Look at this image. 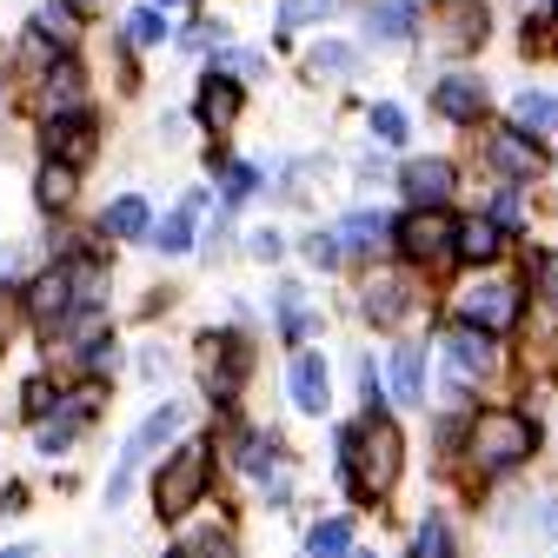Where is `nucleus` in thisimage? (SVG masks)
<instances>
[{
    "label": "nucleus",
    "mask_w": 558,
    "mask_h": 558,
    "mask_svg": "<svg viewBox=\"0 0 558 558\" xmlns=\"http://www.w3.org/2000/svg\"><path fill=\"white\" fill-rule=\"evenodd\" d=\"M512 120H519V126H538V133H558V94H532V87H525V94L512 100Z\"/></svg>",
    "instance_id": "19"
},
{
    "label": "nucleus",
    "mask_w": 558,
    "mask_h": 558,
    "mask_svg": "<svg viewBox=\"0 0 558 558\" xmlns=\"http://www.w3.org/2000/svg\"><path fill=\"white\" fill-rule=\"evenodd\" d=\"M373 140L399 147V140H405V113H399V107H373Z\"/></svg>",
    "instance_id": "31"
},
{
    "label": "nucleus",
    "mask_w": 558,
    "mask_h": 558,
    "mask_svg": "<svg viewBox=\"0 0 558 558\" xmlns=\"http://www.w3.org/2000/svg\"><path fill=\"white\" fill-rule=\"evenodd\" d=\"M74 0H60V8H40V34H53V40H74Z\"/></svg>",
    "instance_id": "29"
},
{
    "label": "nucleus",
    "mask_w": 558,
    "mask_h": 558,
    "mask_svg": "<svg viewBox=\"0 0 558 558\" xmlns=\"http://www.w3.org/2000/svg\"><path fill=\"white\" fill-rule=\"evenodd\" d=\"M392 399L399 405H426V353H418V345H399L392 353Z\"/></svg>",
    "instance_id": "11"
},
{
    "label": "nucleus",
    "mask_w": 558,
    "mask_h": 558,
    "mask_svg": "<svg viewBox=\"0 0 558 558\" xmlns=\"http://www.w3.org/2000/svg\"><path fill=\"white\" fill-rule=\"evenodd\" d=\"M287 386H293V405H300V412H326V366H319L313 353L293 360V379H287Z\"/></svg>",
    "instance_id": "16"
},
{
    "label": "nucleus",
    "mask_w": 558,
    "mask_h": 558,
    "mask_svg": "<svg viewBox=\"0 0 558 558\" xmlns=\"http://www.w3.org/2000/svg\"><path fill=\"white\" fill-rule=\"evenodd\" d=\"M379 233H386V220H379V214H353V220H345V227H339V240H345V246H353V253H366V246H373Z\"/></svg>",
    "instance_id": "26"
},
{
    "label": "nucleus",
    "mask_w": 558,
    "mask_h": 558,
    "mask_svg": "<svg viewBox=\"0 0 558 558\" xmlns=\"http://www.w3.org/2000/svg\"><path fill=\"white\" fill-rule=\"evenodd\" d=\"M47 154H60L66 167H81L94 154V120H53L47 126Z\"/></svg>",
    "instance_id": "15"
},
{
    "label": "nucleus",
    "mask_w": 558,
    "mask_h": 558,
    "mask_svg": "<svg viewBox=\"0 0 558 558\" xmlns=\"http://www.w3.org/2000/svg\"><path fill=\"white\" fill-rule=\"evenodd\" d=\"M279 319H287V339L306 332V313H300V287H279Z\"/></svg>",
    "instance_id": "33"
},
{
    "label": "nucleus",
    "mask_w": 558,
    "mask_h": 558,
    "mask_svg": "<svg viewBox=\"0 0 558 558\" xmlns=\"http://www.w3.org/2000/svg\"><path fill=\"white\" fill-rule=\"evenodd\" d=\"M66 199H74V167H66V160L53 167V160H47V173H40V206H66Z\"/></svg>",
    "instance_id": "25"
},
{
    "label": "nucleus",
    "mask_w": 558,
    "mask_h": 558,
    "mask_svg": "<svg viewBox=\"0 0 558 558\" xmlns=\"http://www.w3.org/2000/svg\"><path fill=\"white\" fill-rule=\"evenodd\" d=\"M412 34V8L405 0H379L373 8V40H405Z\"/></svg>",
    "instance_id": "24"
},
{
    "label": "nucleus",
    "mask_w": 558,
    "mask_h": 558,
    "mask_svg": "<svg viewBox=\"0 0 558 558\" xmlns=\"http://www.w3.org/2000/svg\"><path fill=\"white\" fill-rule=\"evenodd\" d=\"M74 8H81V14H94V8H100V0H74Z\"/></svg>",
    "instance_id": "41"
},
{
    "label": "nucleus",
    "mask_w": 558,
    "mask_h": 558,
    "mask_svg": "<svg viewBox=\"0 0 558 558\" xmlns=\"http://www.w3.org/2000/svg\"><path fill=\"white\" fill-rule=\"evenodd\" d=\"M246 193H253V167H233L227 173V199H246Z\"/></svg>",
    "instance_id": "37"
},
{
    "label": "nucleus",
    "mask_w": 558,
    "mask_h": 558,
    "mask_svg": "<svg viewBox=\"0 0 558 558\" xmlns=\"http://www.w3.org/2000/svg\"><path fill=\"white\" fill-rule=\"evenodd\" d=\"M319 14H332V0H287V8H279V27H306Z\"/></svg>",
    "instance_id": "30"
},
{
    "label": "nucleus",
    "mask_w": 558,
    "mask_h": 558,
    "mask_svg": "<svg viewBox=\"0 0 558 558\" xmlns=\"http://www.w3.org/2000/svg\"><path fill=\"white\" fill-rule=\"evenodd\" d=\"M366 313L379 319V326H399L405 313H412V287L399 272H386V279H373V293H366Z\"/></svg>",
    "instance_id": "14"
},
{
    "label": "nucleus",
    "mask_w": 558,
    "mask_h": 558,
    "mask_svg": "<svg viewBox=\"0 0 558 558\" xmlns=\"http://www.w3.org/2000/svg\"><path fill=\"white\" fill-rule=\"evenodd\" d=\"M126 40H133V47H154V40H167V21H160L154 8H140V14L126 21Z\"/></svg>",
    "instance_id": "27"
},
{
    "label": "nucleus",
    "mask_w": 558,
    "mask_h": 558,
    "mask_svg": "<svg viewBox=\"0 0 558 558\" xmlns=\"http://www.w3.org/2000/svg\"><path fill=\"white\" fill-rule=\"evenodd\" d=\"M405 193H412L418 206H446L452 167H446V160H412V167H405Z\"/></svg>",
    "instance_id": "12"
},
{
    "label": "nucleus",
    "mask_w": 558,
    "mask_h": 558,
    "mask_svg": "<svg viewBox=\"0 0 558 558\" xmlns=\"http://www.w3.org/2000/svg\"><path fill=\"white\" fill-rule=\"evenodd\" d=\"M160 8H173V0H160Z\"/></svg>",
    "instance_id": "42"
},
{
    "label": "nucleus",
    "mask_w": 558,
    "mask_h": 558,
    "mask_svg": "<svg viewBox=\"0 0 558 558\" xmlns=\"http://www.w3.org/2000/svg\"><path fill=\"white\" fill-rule=\"evenodd\" d=\"M100 227H107L113 240H140V233H147V199H133V193H126V199H113Z\"/></svg>",
    "instance_id": "20"
},
{
    "label": "nucleus",
    "mask_w": 558,
    "mask_h": 558,
    "mask_svg": "<svg viewBox=\"0 0 558 558\" xmlns=\"http://www.w3.org/2000/svg\"><path fill=\"white\" fill-rule=\"evenodd\" d=\"M87 405H94V392H74V405H66L53 426H40V452H60L66 439H74V433H81V418H87Z\"/></svg>",
    "instance_id": "21"
},
{
    "label": "nucleus",
    "mask_w": 558,
    "mask_h": 558,
    "mask_svg": "<svg viewBox=\"0 0 558 558\" xmlns=\"http://www.w3.org/2000/svg\"><path fill=\"white\" fill-rule=\"evenodd\" d=\"M253 366V353H246V339H206V386H214V399H233V386H240V373Z\"/></svg>",
    "instance_id": "9"
},
{
    "label": "nucleus",
    "mask_w": 558,
    "mask_h": 558,
    "mask_svg": "<svg viewBox=\"0 0 558 558\" xmlns=\"http://www.w3.org/2000/svg\"><path fill=\"white\" fill-rule=\"evenodd\" d=\"M459 313L472 326H485V332H506L519 319V287L512 279H472V287L459 293Z\"/></svg>",
    "instance_id": "6"
},
{
    "label": "nucleus",
    "mask_w": 558,
    "mask_h": 558,
    "mask_svg": "<svg viewBox=\"0 0 558 558\" xmlns=\"http://www.w3.org/2000/svg\"><path fill=\"white\" fill-rule=\"evenodd\" d=\"M66 306H74V272L66 266H53L40 287H34V319H60Z\"/></svg>",
    "instance_id": "17"
},
{
    "label": "nucleus",
    "mask_w": 558,
    "mask_h": 558,
    "mask_svg": "<svg viewBox=\"0 0 558 558\" xmlns=\"http://www.w3.org/2000/svg\"><path fill=\"white\" fill-rule=\"evenodd\" d=\"M180 418H186L180 405H160V412L147 418V426H140V433L126 439V452H120V465H113V478H107V499H126V485H133V472L147 465V459H154V452H160V446H167L173 433H180Z\"/></svg>",
    "instance_id": "5"
},
{
    "label": "nucleus",
    "mask_w": 558,
    "mask_h": 558,
    "mask_svg": "<svg viewBox=\"0 0 558 558\" xmlns=\"http://www.w3.org/2000/svg\"><path fill=\"white\" fill-rule=\"evenodd\" d=\"M439 47H478L485 40V0H433Z\"/></svg>",
    "instance_id": "8"
},
{
    "label": "nucleus",
    "mask_w": 558,
    "mask_h": 558,
    "mask_svg": "<svg viewBox=\"0 0 558 558\" xmlns=\"http://www.w3.org/2000/svg\"><path fill=\"white\" fill-rule=\"evenodd\" d=\"M545 293H551V306H558V266H545Z\"/></svg>",
    "instance_id": "40"
},
{
    "label": "nucleus",
    "mask_w": 558,
    "mask_h": 558,
    "mask_svg": "<svg viewBox=\"0 0 558 558\" xmlns=\"http://www.w3.org/2000/svg\"><path fill=\"white\" fill-rule=\"evenodd\" d=\"M339 459H345V485H353L360 499H386L392 478H399V433L379 412H366L360 426L339 439Z\"/></svg>",
    "instance_id": "1"
},
{
    "label": "nucleus",
    "mask_w": 558,
    "mask_h": 558,
    "mask_svg": "<svg viewBox=\"0 0 558 558\" xmlns=\"http://www.w3.org/2000/svg\"><path fill=\"white\" fill-rule=\"evenodd\" d=\"M339 253H345L339 233H313V240H306V259H319V266H339Z\"/></svg>",
    "instance_id": "35"
},
{
    "label": "nucleus",
    "mask_w": 558,
    "mask_h": 558,
    "mask_svg": "<svg viewBox=\"0 0 558 558\" xmlns=\"http://www.w3.org/2000/svg\"><path fill=\"white\" fill-rule=\"evenodd\" d=\"M199 206H206V199H199V193H193V199H186V206H180V214H173V220H167V227H160V240H154V246H160V253H186V246H193V220H199Z\"/></svg>",
    "instance_id": "22"
},
{
    "label": "nucleus",
    "mask_w": 558,
    "mask_h": 558,
    "mask_svg": "<svg viewBox=\"0 0 558 558\" xmlns=\"http://www.w3.org/2000/svg\"><path fill=\"white\" fill-rule=\"evenodd\" d=\"M446 373H452V392H465L472 379L493 373V332L472 326V319L459 332H446Z\"/></svg>",
    "instance_id": "7"
},
{
    "label": "nucleus",
    "mask_w": 558,
    "mask_h": 558,
    "mask_svg": "<svg viewBox=\"0 0 558 558\" xmlns=\"http://www.w3.org/2000/svg\"><path fill=\"white\" fill-rule=\"evenodd\" d=\"M439 113L446 120H478L485 113V81H465V74H452V81H439Z\"/></svg>",
    "instance_id": "13"
},
{
    "label": "nucleus",
    "mask_w": 558,
    "mask_h": 558,
    "mask_svg": "<svg viewBox=\"0 0 558 558\" xmlns=\"http://www.w3.org/2000/svg\"><path fill=\"white\" fill-rule=\"evenodd\" d=\"M206 485H214V446H180V452L160 465L154 499H160L167 519H180V512H193V506L206 499Z\"/></svg>",
    "instance_id": "3"
},
{
    "label": "nucleus",
    "mask_w": 558,
    "mask_h": 558,
    "mask_svg": "<svg viewBox=\"0 0 558 558\" xmlns=\"http://www.w3.org/2000/svg\"><path fill=\"white\" fill-rule=\"evenodd\" d=\"M493 220H519V193H512V186L499 193V206H493Z\"/></svg>",
    "instance_id": "39"
},
{
    "label": "nucleus",
    "mask_w": 558,
    "mask_h": 558,
    "mask_svg": "<svg viewBox=\"0 0 558 558\" xmlns=\"http://www.w3.org/2000/svg\"><path fill=\"white\" fill-rule=\"evenodd\" d=\"M418 551H452V532L439 525V519H426V525H418V538H412Z\"/></svg>",
    "instance_id": "36"
},
{
    "label": "nucleus",
    "mask_w": 558,
    "mask_h": 558,
    "mask_svg": "<svg viewBox=\"0 0 558 558\" xmlns=\"http://www.w3.org/2000/svg\"><path fill=\"white\" fill-rule=\"evenodd\" d=\"M233 113H240V94H233V81L214 74V81L199 87V120H206V126H227Z\"/></svg>",
    "instance_id": "18"
},
{
    "label": "nucleus",
    "mask_w": 558,
    "mask_h": 558,
    "mask_svg": "<svg viewBox=\"0 0 558 558\" xmlns=\"http://www.w3.org/2000/svg\"><path fill=\"white\" fill-rule=\"evenodd\" d=\"M452 246H459V227L439 214V206H412V214L399 220V253H405V259H418V266L452 259Z\"/></svg>",
    "instance_id": "4"
},
{
    "label": "nucleus",
    "mask_w": 558,
    "mask_h": 558,
    "mask_svg": "<svg viewBox=\"0 0 558 558\" xmlns=\"http://www.w3.org/2000/svg\"><path fill=\"white\" fill-rule=\"evenodd\" d=\"M313 551H353V525L345 519H332V525H313V538H306Z\"/></svg>",
    "instance_id": "28"
},
{
    "label": "nucleus",
    "mask_w": 558,
    "mask_h": 558,
    "mask_svg": "<svg viewBox=\"0 0 558 558\" xmlns=\"http://www.w3.org/2000/svg\"><path fill=\"white\" fill-rule=\"evenodd\" d=\"M506 240H499V220H472V227H459V253L465 259H493Z\"/></svg>",
    "instance_id": "23"
},
{
    "label": "nucleus",
    "mask_w": 558,
    "mask_h": 558,
    "mask_svg": "<svg viewBox=\"0 0 558 558\" xmlns=\"http://www.w3.org/2000/svg\"><path fill=\"white\" fill-rule=\"evenodd\" d=\"M313 74H353V47H313Z\"/></svg>",
    "instance_id": "32"
},
{
    "label": "nucleus",
    "mask_w": 558,
    "mask_h": 558,
    "mask_svg": "<svg viewBox=\"0 0 558 558\" xmlns=\"http://www.w3.org/2000/svg\"><path fill=\"white\" fill-rule=\"evenodd\" d=\"M485 160H493L499 173H512V180H532L545 167V154L532 147V140H519V133H493L485 140Z\"/></svg>",
    "instance_id": "10"
},
{
    "label": "nucleus",
    "mask_w": 558,
    "mask_h": 558,
    "mask_svg": "<svg viewBox=\"0 0 558 558\" xmlns=\"http://www.w3.org/2000/svg\"><path fill=\"white\" fill-rule=\"evenodd\" d=\"M240 465H246V472H266V465H272V446H266L259 433H246V439H240Z\"/></svg>",
    "instance_id": "34"
},
{
    "label": "nucleus",
    "mask_w": 558,
    "mask_h": 558,
    "mask_svg": "<svg viewBox=\"0 0 558 558\" xmlns=\"http://www.w3.org/2000/svg\"><path fill=\"white\" fill-rule=\"evenodd\" d=\"M253 253H259V259H279V233H272V227H259V233H253Z\"/></svg>",
    "instance_id": "38"
},
{
    "label": "nucleus",
    "mask_w": 558,
    "mask_h": 558,
    "mask_svg": "<svg viewBox=\"0 0 558 558\" xmlns=\"http://www.w3.org/2000/svg\"><path fill=\"white\" fill-rule=\"evenodd\" d=\"M532 446H538V426H532L525 412H478V418H472V439H465V452H472V472H478V478L512 472Z\"/></svg>",
    "instance_id": "2"
}]
</instances>
